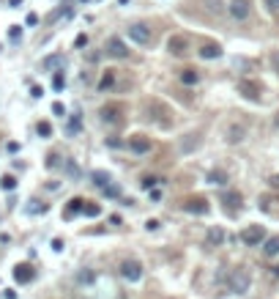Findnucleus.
<instances>
[{
	"label": "nucleus",
	"mask_w": 279,
	"mask_h": 299,
	"mask_svg": "<svg viewBox=\"0 0 279 299\" xmlns=\"http://www.w3.org/2000/svg\"><path fill=\"white\" fill-rule=\"evenodd\" d=\"M36 129H38V135H41V137H50V135H52V127H50V124H47V121H41Z\"/></svg>",
	"instance_id": "c85d7f7f"
},
{
	"label": "nucleus",
	"mask_w": 279,
	"mask_h": 299,
	"mask_svg": "<svg viewBox=\"0 0 279 299\" xmlns=\"http://www.w3.org/2000/svg\"><path fill=\"white\" fill-rule=\"evenodd\" d=\"M208 182L225 187V184H227V173H225V170H211V173H208Z\"/></svg>",
	"instance_id": "5701e85b"
},
{
	"label": "nucleus",
	"mask_w": 279,
	"mask_h": 299,
	"mask_svg": "<svg viewBox=\"0 0 279 299\" xmlns=\"http://www.w3.org/2000/svg\"><path fill=\"white\" fill-rule=\"evenodd\" d=\"M140 184H142V190H154V187L159 184V178H156V176H142Z\"/></svg>",
	"instance_id": "a878e982"
},
{
	"label": "nucleus",
	"mask_w": 279,
	"mask_h": 299,
	"mask_svg": "<svg viewBox=\"0 0 279 299\" xmlns=\"http://www.w3.org/2000/svg\"><path fill=\"white\" fill-rule=\"evenodd\" d=\"M30 203H33V206H28V211H30V214H38V211H47V206H44V203H38V201H30Z\"/></svg>",
	"instance_id": "2f4dec72"
},
{
	"label": "nucleus",
	"mask_w": 279,
	"mask_h": 299,
	"mask_svg": "<svg viewBox=\"0 0 279 299\" xmlns=\"http://www.w3.org/2000/svg\"><path fill=\"white\" fill-rule=\"evenodd\" d=\"M159 225H162V223H159V220H148V223H145V228H148V231H159Z\"/></svg>",
	"instance_id": "f704fd0d"
},
{
	"label": "nucleus",
	"mask_w": 279,
	"mask_h": 299,
	"mask_svg": "<svg viewBox=\"0 0 279 299\" xmlns=\"http://www.w3.org/2000/svg\"><path fill=\"white\" fill-rule=\"evenodd\" d=\"M85 203L88 201H82V198H71L69 206H66V217H74V214H79V211H85Z\"/></svg>",
	"instance_id": "6ab92c4d"
},
{
	"label": "nucleus",
	"mask_w": 279,
	"mask_h": 299,
	"mask_svg": "<svg viewBox=\"0 0 279 299\" xmlns=\"http://www.w3.org/2000/svg\"><path fill=\"white\" fill-rule=\"evenodd\" d=\"M263 253H266L268 258L279 255V236H268V239H266V245H263Z\"/></svg>",
	"instance_id": "a211bd4d"
},
{
	"label": "nucleus",
	"mask_w": 279,
	"mask_h": 299,
	"mask_svg": "<svg viewBox=\"0 0 279 299\" xmlns=\"http://www.w3.org/2000/svg\"><path fill=\"white\" fill-rule=\"evenodd\" d=\"M52 250H55V253H60V250H63V242H60V239H52Z\"/></svg>",
	"instance_id": "4c0bfd02"
},
{
	"label": "nucleus",
	"mask_w": 279,
	"mask_h": 299,
	"mask_svg": "<svg viewBox=\"0 0 279 299\" xmlns=\"http://www.w3.org/2000/svg\"><path fill=\"white\" fill-rule=\"evenodd\" d=\"M222 239H225V231H222V228H211V231H208V242H211V245H219Z\"/></svg>",
	"instance_id": "b1692460"
},
{
	"label": "nucleus",
	"mask_w": 279,
	"mask_h": 299,
	"mask_svg": "<svg viewBox=\"0 0 279 299\" xmlns=\"http://www.w3.org/2000/svg\"><path fill=\"white\" fill-rule=\"evenodd\" d=\"M58 165V154H50V160H47V168H55Z\"/></svg>",
	"instance_id": "c9c22d12"
},
{
	"label": "nucleus",
	"mask_w": 279,
	"mask_h": 299,
	"mask_svg": "<svg viewBox=\"0 0 279 299\" xmlns=\"http://www.w3.org/2000/svg\"><path fill=\"white\" fill-rule=\"evenodd\" d=\"M104 52H107V55H113V58H129V47H126V44H123V38H118V36L107 38Z\"/></svg>",
	"instance_id": "0eeeda50"
},
{
	"label": "nucleus",
	"mask_w": 279,
	"mask_h": 299,
	"mask_svg": "<svg viewBox=\"0 0 279 299\" xmlns=\"http://www.w3.org/2000/svg\"><path fill=\"white\" fill-rule=\"evenodd\" d=\"M274 274H276V277H279V266H274Z\"/></svg>",
	"instance_id": "79ce46f5"
},
{
	"label": "nucleus",
	"mask_w": 279,
	"mask_h": 299,
	"mask_svg": "<svg viewBox=\"0 0 279 299\" xmlns=\"http://www.w3.org/2000/svg\"><path fill=\"white\" fill-rule=\"evenodd\" d=\"M104 195H107V198H121V187H118V184H110L107 190H104Z\"/></svg>",
	"instance_id": "cd10ccee"
},
{
	"label": "nucleus",
	"mask_w": 279,
	"mask_h": 299,
	"mask_svg": "<svg viewBox=\"0 0 279 299\" xmlns=\"http://www.w3.org/2000/svg\"><path fill=\"white\" fill-rule=\"evenodd\" d=\"M266 239V231H263V225H249V228H244L241 231V242L244 245H260V242Z\"/></svg>",
	"instance_id": "6e6552de"
},
{
	"label": "nucleus",
	"mask_w": 279,
	"mask_h": 299,
	"mask_svg": "<svg viewBox=\"0 0 279 299\" xmlns=\"http://www.w3.org/2000/svg\"><path fill=\"white\" fill-rule=\"evenodd\" d=\"M167 50H170L175 58H183V55H189V38L186 36H170Z\"/></svg>",
	"instance_id": "1a4fd4ad"
},
{
	"label": "nucleus",
	"mask_w": 279,
	"mask_h": 299,
	"mask_svg": "<svg viewBox=\"0 0 279 299\" xmlns=\"http://www.w3.org/2000/svg\"><path fill=\"white\" fill-rule=\"evenodd\" d=\"M99 115H101V121H104V124H121L123 105H121V102H110V105H104L99 110Z\"/></svg>",
	"instance_id": "f257e3e1"
},
{
	"label": "nucleus",
	"mask_w": 279,
	"mask_h": 299,
	"mask_svg": "<svg viewBox=\"0 0 279 299\" xmlns=\"http://www.w3.org/2000/svg\"><path fill=\"white\" fill-rule=\"evenodd\" d=\"M52 85H55V88H63V85H66V77H63V72H55V80H52Z\"/></svg>",
	"instance_id": "7c9ffc66"
},
{
	"label": "nucleus",
	"mask_w": 279,
	"mask_h": 299,
	"mask_svg": "<svg viewBox=\"0 0 279 299\" xmlns=\"http://www.w3.org/2000/svg\"><path fill=\"white\" fill-rule=\"evenodd\" d=\"M85 44H88V36H85V33H79V36L74 38V47H85Z\"/></svg>",
	"instance_id": "473e14b6"
},
{
	"label": "nucleus",
	"mask_w": 279,
	"mask_h": 299,
	"mask_svg": "<svg viewBox=\"0 0 279 299\" xmlns=\"http://www.w3.org/2000/svg\"><path fill=\"white\" fill-rule=\"evenodd\" d=\"M47 72H52V69H58V72H63V55H50V58H44L41 64Z\"/></svg>",
	"instance_id": "aec40b11"
},
{
	"label": "nucleus",
	"mask_w": 279,
	"mask_h": 299,
	"mask_svg": "<svg viewBox=\"0 0 279 299\" xmlns=\"http://www.w3.org/2000/svg\"><path fill=\"white\" fill-rule=\"evenodd\" d=\"M126 33H129V38L134 44H151V28L142 25V22H134V25L126 28Z\"/></svg>",
	"instance_id": "39448f33"
},
{
	"label": "nucleus",
	"mask_w": 279,
	"mask_h": 299,
	"mask_svg": "<svg viewBox=\"0 0 279 299\" xmlns=\"http://www.w3.org/2000/svg\"><path fill=\"white\" fill-rule=\"evenodd\" d=\"M195 148H200V135H183V140H181V151H183V154H189V151H195Z\"/></svg>",
	"instance_id": "4468645a"
},
{
	"label": "nucleus",
	"mask_w": 279,
	"mask_h": 299,
	"mask_svg": "<svg viewBox=\"0 0 279 299\" xmlns=\"http://www.w3.org/2000/svg\"><path fill=\"white\" fill-rule=\"evenodd\" d=\"M222 203H225V206H227L230 211H233L235 206L241 209V195L233 192V190H227V192H222Z\"/></svg>",
	"instance_id": "2eb2a0df"
},
{
	"label": "nucleus",
	"mask_w": 279,
	"mask_h": 299,
	"mask_svg": "<svg viewBox=\"0 0 279 299\" xmlns=\"http://www.w3.org/2000/svg\"><path fill=\"white\" fill-rule=\"evenodd\" d=\"M197 80H200V74H197L195 69H183L181 72V83L183 85H197Z\"/></svg>",
	"instance_id": "412c9836"
},
{
	"label": "nucleus",
	"mask_w": 279,
	"mask_h": 299,
	"mask_svg": "<svg viewBox=\"0 0 279 299\" xmlns=\"http://www.w3.org/2000/svg\"><path fill=\"white\" fill-rule=\"evenodd\" d=\"M266 3H268L271 11H279V0H266Z\"/></svg>",
	"instance_id": "58836bf2"
},
{
	"label": "nucleus",
	"mask_w": 279,
	"mask_h": 299,
	"mask_svg": "<svg viewBox=\"0 0 279 299\" xmlns=\"http://www.w3.org/2000/svg\"><path fill=\"white\" fill-rule=\"evenodd\" d=\"M113 83H115V72H113V69H107V72L101 74V80H99V91L113 88Z\"/></svg>",
	"instance_id": "4be33fe9"
},
{
	"label": "nucleus",
	"mask_w": 279,
	"mask_h": 299,
	"mask_svg": "<svg viewBox=\"0 0 279 299\" xmlns=\"http://www.w3.org/2000/svg\"><path fill=\"white\" fill-rule=\"evenodd\" d=\"M183 211L203 217V214H208V211H211V203L205 201V198H200V195H195V198H186V201H183Z\"/></svg>",
	"instance_id": "7ed1b4c3"
},
{
	"label": "nucleus",
	"mask_w": 279,
	"mask_h": 299,
	"mask_svg": "<svg viewBox=\"0 0 279 299\" xmlns=\"http://www.w3.org/2000/svg\"><path fill=\"white\" fill-rule=\"evenodd\" d=\"M91 178H93V184H96V187H101V190H107V187L113 184L110 173H104V170H93V173H91Z\"/></svg>",
	"instance_id": "dca6fc26"
},
{
	"label": "nucleus",
	"mask_w": 279,
	"mask_h": 299,
	"mask_svg": "<svg viewBox=\"0 0 279 299\" xmlns=\"http://www.w3.org/2000/svg\"><path fill=\"white\" fill-rule=\"evenodd\" d=\"M79 132V115H71V121H69V135H77Z\"/></svg>",
	"instance_id": "c756f323"
},
{
	"label": "nucleus",
	"mask_w": 279,
	"mask_h": 299,
	"mask_svg": "<svg viewBox=\"0 0 279 299\" xmlns=\"http://www.w3.org/2000/svg\"><path fill=\"white\" fill-rule=\"evenodd\" d=\"M52 113H55V115H63V113H66V107H63L60 102H55V105H52Z\"/></svg>",
	"instance_id": "72a5a7b5"
},
{
	"label": "nucleus",
	"mask_w": 279,
	"mask_h": 299,
	"mask_svg": "<svg viewBox=\"0 0 279 299\" xmlns=\"http://www.w3.org/2000/svg\"><path fill=\"white\" fill-rule=\"evenodd\" d=\"M238 93H244L249 102H260V93H263V88H260V83H254V80H238Z\"/></svg>",
	"instance_id": "423d86ee"
},
{
	"label": "nucleus",
	"mask_w": 279,
	"mask_h": 299,
	"mask_svg": "<svg viewBox=\"0 0 279 299\" xmlns=\"http://www.w3.org/2000/svg\"><path fill=\"white\" fill-rule=\"evenodd\" d=\"M121 277L129 280V283H140V280H142V264L134 261V258L123 261V264H121Z\"/></svg>",
	"instance_id": "f03ea898"
},
{
	"label": "nucleus",
	"mask_w": 279,
	"mask_h": 299,
	"mask_svg": "<svg viewBox=\"0 0 279 299\" xmlns=\"http://www.w3.org/2000/svg\"><path fill=\"white\" fill-rule=\"evenodd\" d=\"M249 283H252L249 272H246V269H235L233 277H230V291H235V294H246V291H249Z\"/></svg>",
	"instance_id": "20e7f679"
},
{
	"label": "nucleus",
	"mask_w": 279,
	"mask_h": 299,
	"mask_svg": "<svg viewBox=\"0 0 279 299\" xmlns=\"http://www.w3.org/2000/svg\"><path fill=\"white\" fill-rule=\"evenodd\" d=\"M274 121H276V127H279V113H276V118H274Z\"/></svg>",
	"instance_id": "37998d69"
},
{
	"label": "nucleus",
	"mask_w": 279,
	"mask_h": 299,
	"mask_svg": "<svg viewBox=\"0 0 279 299\" xmlns=\"http://www.w3.org/2000/svg\"><path fill=\"white\" fill-rule=\"evenodd\" d=\"M36 277V272H33V266L30 264H17L14 266V280L17 283H30Z\"/></svg>",
	"instance_id": "9b49d317"
},
{
	"label": "nucleus",
	"mask_w": 279,
	"mask_h": 299,
	"mask_svg": "<svg viewBox=\"0 0 279 299\" xmlns=\"http://www.w3.org/2000/svg\"><path fill=\"white\" fill-rule=\"evenodd\" d=\"M91 280H93L91 272H82V274H79V283H91Z\"/></svg>",
	"instance_id": "e433bc0d"
},
{
	"label": "nucleus",
	"mask_w": 279,
	"mask_h": 299,
	"mask_svg": "<svg viewBox=\"0 0 279 299\" xmlns=\"http://www.w3.org/2000/svg\"><path fill=\"white\" fill-rule=\"evenodd\" d=\"M249 14H252V3H249V0H233V3H230V17H233V19L244 22Z\"/></svg>",
	"instance_id": "9d476101"
},
{
	"label": "nucleus",
	"mask_w": 279,
	"mask_h": 299,
	"mask_svg": "<svg viewBox=\"0 0 279 299\" xmlns=\"http://www.w3.org/2000/svg\"><path fill=\"white\" fill-rule=\"evenodd\" d=\"M271 187H279V176H274V178H271Z\"/></svg>",
	"instance_id": "a19ab883"
},
{
	"label": "nucleus",
	"mask_w": 279,
	"mask_h": 299,
	"mask_svg": "<svg viewBox=\"0 0 279 299\" xmlns=\"http://www.w3.org/2000/svg\"><path fill=\"white\" fill-rule=\"evenodd\" d=\"M0 187H3V190H14V187H17V178H14V176H3V178H0Z\"/></svg>",
	"instance_id": "bb28decb"
},
{
	"label": "nucleus",
	"mask_w": 279,
	"mask_h": 299,
	"mask_svg": "<svg viewBox=\"0 0 279 299\" xmlns=\"http://www.w3.org/2000/svg\"><path fill=\"white\" fill-rule=\"evenodd\" d=\"M222 55V47L219 44H205V47H200V58H205V61H213V58H219Z\"/></svg>",
	"instance_id": "f3484780"
},
{
	"label": "nucleus",
	"mask_w": 279,
	"mask_h": 299,
	"mask_svg": "<svg viewBox=\"0 0 279 299\" xmlns=\"http://www.w3.org/2000/svg\"><path fill=\"white\" fill-rule=\"evenodd\" d=\"M246 135V129L241 127V124H230L227 127V143H241Z\"/></svg>",
	"instance_id": "ddd939ff"
},
{
	"label": "nucleus",
	"mask_w": 279,
	"mask_h": 299,
	"mask_svg": "<svg viewBox=\"0 0 279 299\" xmlns=\"http://www.w3.org/2000/svg\"><path fill=\"white\" fill-rule=\"evenodd\" d=\"M85 217H99L101 214V206L99 203H85V211H82Z\"/></svg>",
	"instance_id": "393cba45"
},
{
	"label": "nucleus",
	"mask_w": 279,
	"mask_h": 299,
	"mask_svg": "<svg viewBox=\"0 0 279 299\" xmlns=\"http://www.w3.org/2000/svg\"><path fill=\"white\" fill-rule=\"evenodd\" d=\"M19 36H22V30H19L17 25H14V28H11V38H19Z\"/></svg>",
	"instance_id": "ea45409f"
},
{
	"label": "nucleus",
	"mask_w": 279,
	"mask_h": 299,
	"mask_svg": "<svg viewBox=\"0 0 279 299\" xmlns=\"http://www.w3.org/2000/svg\"><path fill=\"white\" fill-rule=\"evenodd\" d=\"M129 148L134 154H148L151 151V140L142 137V135H134V137H129Z\"/></svg>",
	"instance_id": "f8f14e48"
}]
</instances>
